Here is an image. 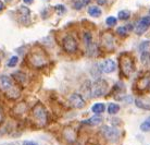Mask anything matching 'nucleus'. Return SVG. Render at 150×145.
<instances>
[{
    "label": "nucleus",
    "instance_id": "nucleus-1",
    "mask_svg": "<svg viewBox=\"0 0 150 145\" xmlns=\"http://www.w3.org/2000/svg\"><path fill=\"white\" fill-rule=\"evenodd\" d=\"M0 89L6 93L10 98H18L20 96V91L13 84L12 80L7 75H0Z\"/></svg>",
    "mask_w": 150,
    "mask_h": 145
},
{
    "label": "nucleus",
    "instance_id": "nucleus-2",
    "mask_svg": "<svg viewBox=\"0 0 150 145\" xmlns=\"http://www.w3.org/2000/svg\"><path fill=\"white\" fill-rule=\"evenodd\" d=\"M120 69L121 73L125 78H129L135 71V62H134L133 56H131L127 52L123 54L120 57Z\"/></svg>",
    "mask_w": 150,
    "mask_h": 145
},
{
    "label": "nucleus",
    "instance_id": "nucleus-3",
    "mask_svg": "<svg viewBox=\"0 0 150 145\" xmlns=\"http://www.w3.org/2000/svg\"><path fill=\"white\" fill-rule=\"evenodd\" d=\"M32 115L34 117L35 121L39 126H46L48 122V112L46 110L45 106L40 103H37L32 109Z\"/></svg>",
    "mask_w": 150,
    "mask_h": 145
},
{
    "label": "nucleus",
    "instance_id": "nucleus-4",
    "mask_svg": "<svg viewBox=\"0 0 150 145\" xmlns=\"http://www.w3.org/2000/svg\"><path fill=\"white\" fill-rule=\"evenodd\" d=\"M28 62H30L32 67L39 69V68L47 66L48 59H47V56L44 54V51H41V50H34L33 52H30V56H28Z\"/></svg>",
    "mask_w": 150,
    "mask_h": 145
},
{
    "label": "nucleus",
    "instance_id": "nucleus-5",
    "mask_svg": "<svg viewBox=\"0 0 150 145\" xmlns=\"http://www.w3.org/2000/svg\"><path fill=\"white\" fill-rule=\"evenodd\" d=\"M108 89V83L107 81L102 80V79H98L94 82V84L91 85V97H101L107 93Z\"/></svg>",
    "mask_w": 150,
    "mask_h": 145
},
{
    "label": "nucleus",
    "instance_id": "nucleus-6",
    "mask_svg": "<svg viewBox=\"0 0 150 145\" xmlns=\"http://www.w3.org/2000/svg\"><path fill=\"white\" fill-rule=\"evenodd\" d=\"M62 45H63V49L69 54H73L77 50V41L71 35H68L63 38Z\"/></svg>",
    "mask_w": 150,
    "mask_h": 145
},
{
    "label": "nucleus",
    "instance_id": "nucleus-7",
    "mask_svg": "<svg viewBox=\"0 0 150 145\" xmlns=\"http://www.w3.org/2000/svg\"><path fill=\"white\" fill-rule=\"evenodd\" d=\"M150 26V16H144L136 23L135 32L137 35H143Z\"/></svg>",
    "mask_w": 150,
    "mask_h": 145
},
{
    "label": "nucleus",
    "instance_id": "nucleus-8",
    "mask_svg": "<svg viewBox=\"0 0 150 145\" xmlns=\"http://www.w3.org/2000/svg\"><path fill=\"white\" fill-rule=\"evenodd\" d=\"M69 103H70V105H71L72 107L76 108V109H82L86 105L83 96L81 94H77V93L72 94L71 96H70V98H69Z\"/></svg>",
    "mask_w": 150,
    "mask_h": 145
},
{
    "label": "nucleus",
    "instance_id": "nucleus-9",
    "mask_svg": "<svg viewBox=\"0 0 150 145\" xmlns=\"http://www.w3.org/2000/svg\"><path fill=\"white\" fill-rule=\"evenodd\" d=\"M101 44L105 49H113L114 47V37L110 32H105L101 35Z\"/></svg>",
    "mask_w": 150,
    "mask_h": 145
},
{
    "label": "nucleus",
    "instance_id": "nucleus-10",
    "mask_svg": "<svg viewBox=\"0 0 150 145\" xmlns=\"http://www.w3.org/2000/svg\"><path fill=\"white\" fill-rule=\"evenodd\" d=\"M136 89H138L139 92H144V91L150 89V73H147L139 79L136 83Z\"/></svg>",
    "mask_w": 150,
    "mask_h": 145
},
{
    "label": "nucleus",
    "instance_id": "nucleus-11",
    "mask_svg": "<svg viewBox=\"0 0 150 145\" xmlns=\"http://www.w3.org/2000/svg\"><path fill=\"white\" fill-rule=\"evenodd\" d=\"M136 107L144 109V110H150V98L148 97H137L135 99Z\"/></svg>",
    "mask_w": 150,
    "mask_h": 145
},
{
    "label": "nucleus",
    "instance_id": "nucleus-12",
    "mask_svg": "<svg viewBox=\"0 0 150 145\" xmlns=\"http://www.w3.org/2000/svg\"><path fill=\"white\" fill-rule=\"evenodd\" d=\"M101 132L105 138L109 139V140H114V138H117V135H119V132H117L116 129L110 128V126H102Z\"/></svg>",
    "mask_w": 150,
    "mask_h": 145
},
{
    "label": "nucleus",
    "instance_id": "nucleus-13",
    "mask_svg": "<svg viewBox=\"0 0 150 145\" xmlns=\"http://www.w3.org/2000/svg\"><path fill=\"white\" fill-rule=\"evenodd\" d=\"M63 136L69 143H74L76 141V131L72 128H65L63 131Z\"/></svg>",
    "mask_w": 150,
    "mask_h": 145
},
{
    "label": "nucleus",
    "instance_id": "nucleus-14",
    "mask_svg": "<svg viewBox=\"0 0 150 145\" xmlns=\"http://www.w3.org/2000/svg\"><path fill=\"white\" fill-rule=\"evenodd\" d=\"M115 67H116L115 62L111 59H107L105 62L101 64L102 71H103L105 73H112L113 71L115 70Z\"/></svg>",
    "mask_w": 150,
    "mask_h": 145
},
{
    "label": "nucleus",
    "instance_id": "nucleus-15",
    "mask_svg": "<svg viewBox=\"0 0 150 145\" xmlns=\"http://www.w3.org/2000/svg\"><path fill=\"white\" fill-rule=\"evenodd\" d=\"M19 13L21 15V19H22V22L24 23H28V20H30V9L25 6H21L19 8Z\"/></svg>",
    "mask_w": 150,
    "mask_h": 145
},
{
    "label": "nucleus",
    "instance_id": "nucleus-16",
    "mask_svg": "<svg viewBox=\"0 0 150 145\" xmlns=\"http://www.w3.org/2000/svg\"><path fill=\"white\" fill-rule=\"evenodd\" d=\"M102 121V118L99 115H96L94 117H91L89 119H87L86 121H84L83 123H86V124H89V126H97V124H100Z\"/></svg>",
    "mask_w": 150,
    "mask_h": 145
},
{
    "label": "nucleus",
    "instance_id": "nucleus-17",
    "mask_svg": "<svg viewBox=\"0 0 150 145\" xmlns=\"http://www.w3.org/2000/svg\"><path fill=\"white\" fill-rule=\"evenodd\" d=\"M102 13L101 9L97 6H91V7L88 8V14L91 15V16H94V18H98V16H100Z\"/></svg>",
    "mask_w": 150,
    "mask_h": 145
},
{
    "label": "nucleus",
    "instance_id": "nucleus-18",
    "mask_svg": "<svg viewBox=\"0 0 150 145\" xmlns=\"http://www.w3.org/2000/svg\"><path fill=\"white\" fill-rule=\"evenodd\" d=\"M133 30V26L132 25H124V26H120V27H117V30H116V33L121 35V36H126L128 33H129V31Z\"/></svg>",
    "mask_w": 150,
    "mask_h": 145
},
{
    "label": "nucleus",
    "instance_id": "nucleus-19",
    "mask_svg": "<svg viewBox=\"0 0 150 145\" xmlns=\"http://www.w3.org/2000/svg\"><path fill=\"white\" fill-rule=\"evenodd\" d=\"M140 61L145 67L150 68V52L149 51H144L140 56Z\"/></svg>",
    "mask_w": 150,
    "mask_h": 145
},
{
    "label": "nucleus",
    "instance_id": "nucleus-20",
    "mask_svg": "<svg viewBox=\"0 0 150 145\" xmlns=\"http://www.w3.org/2000/svg\"><path fill=\"white\" fill-rule=\"evenodd\" d=\"M90 72H91V75H93L94 78H96V79L99 78L100 74H101V72H103V71H102V68H101V64H98V63L94 64V67L91 68Z\"/></svg>",
    "mask_w": 150,
    "mask_h": 145
},
{
    "label": "nucleus",
    "instance_id": "nucleus-21",
    "mask_svg": "<svg viewBox=\"0 0 150 145\" xmlns=\"http://www.w3.org/2000/svg\"><path fill=\"white\" fill-rule=\"evenodd\" d=\"M105 105L102 104V103H97V104H95L93 107H91V111L95 112L96 115H100L102 112L105 111Z\"/></svg>",
    "mask_w": 150,
    "mask_h": 145
},
{
    "label": "nucleus",
    "instance_id": "nucleus-22",
    "mask_svg": "<svg viewBox=\"0 0 150 145\" xmlns=\"http://www.w3.org/2000/svg\"><path fill=\"white\" fill-rule=\"evenodd\" d=\"M90 2V0H74L73 1V8L76 10H81L84 6H86Z\"/></svg>",
    "mask_w": 150,
    "mask_h": 145
},
{
    "label": "nucleus",
    "instance_id": "nucleus-23",
    "mask_svg": "<svg viewBox=\"0 0 150 145\" xmlns=\"http://www.w3.org/2000/svg\"><path fill=\"white\" fill-rule=\"evenodd\" d=\"M119 111H120V106L119 105L115 104V103L109 104V106H108V112H109L110 115H115Z\"/></svg>",
    "mask_w": 150,
    "mask_h": 145
},
{
    "label": "nucleus",
    "instance_id": "nucleus-24",
    "mask_svg": "<svg viewBox=\"0 0 150 145\" xmlns=\"http://www.w3.org/2000/svg\"><path fill=\"white\" fill-rule=\"evenodd\" d=\"M117 18L119 20H122V21H126L131 18V12L128 10H121L119 13H117Z\"/></svg>",
    "mask_w": 150,
    "mask_h": 145
},
{
    "label": "nucleus",
    "instance_id": "nucleus-25",
    "mask_svg": "<svg viewBox=\"0 0 150 145\" xmlns=\"http://www.w3.org/2000/svg\"><path fill=\"white\" fill-rule=\"evenodd\" d=\"M13 76H14L15 81H18L20 84L24 83V82H25V80H26V75H25V73H23V72H21V71H19V72H15Z\"/></svg>",
    "mask_w": 150,
    "mask_h": 145
},
{
    "label": "nucleus",
    "instance_id": "nucleus-26",
    "mask_svg": "<svg viewBox=\"0 0 150 145\" xmlns=\"http://www.w3.org/2000/svg\"><path fill=\"white\" fill-rule=\"evenodd\" d=\"M140 130L143 132H149L150 131V117L140 124Z\"/></svg>",
    "mask_w": 150,
    "mask_h": 145
},
{
    "label": "nucleus",
    "instance_id": "nucleus-27",
    "mask_svg": "<svg viewBox=\"0 0 150 145\" xmlns=\"http://www.w3.org/2000/svg\"><path fill=\"white\" fill-rule=\"evenodd\" d=\"M87 54H88L89 56H95V55L97 54V46H96L94 43L87 46Z\"/></svg>",
    "mask_w": 150,
    "mask_h": 145
},
{
    "label": "nucleus",
    "instance_id": "nucleus-28",
    "mask_svg": "<svg viewBox=\"0 0 150 145\" xmlns=\"http://www.w3.org/2000/svg\"><path fill=\"white\" fill-rule=\"evenodd\" d=\"M18 61H19V58H18L16 56L11 57L10 60H9V62H8V67H10V68L15 67V66L18 64Z\"/></svg>",
    "mask_w": 150,
    "mask_h": 145
},
{
    "label": "nucleus",
    "instance_id": "nucleus-29",
    "mask_svg": "<svg viewBox=\"0 0 150 145\" xmlns=\"http://www.w3.org/2000/svg\"><path fill=\"white\" fill-rule=\"evenodd\" d=\"M84 41H85V44H86L87 46L90 44H93V36H91V34L90 33L84 34Z\"/></svg>",
    "mask_w": 150,
    "mask_h": 145
},
{
    "label": "nucleus",
    "instance_id": "nucleus-30",
    "mask_svg": "<svg viewBox=\"0 0 150 145\" xmlns=\"http://www.w3.org/2000/svg\"><path fill=\"white\" fill-rule=\"evenodd\" d=\"M149 45H150L149 41H144L143 43H142V44L139 45V51H142V52L146 51L147 49H148V47H149Z\"/></svg>",
    "mask_w": 150,
    "mask_h": 145
},
{
    "label": "nucleus",
    "instance_id": "nucleus-31",
    "mask_svg": "<svg viewBox=\"0 0 150 145\" xmlns=\"http://www.w3.org/2000/svg\"><path fill=\"white\" fill-rule=\"evenodd\" d=\"M105 23L109 26H114L116 24V19L114 16H109V18H107V20H105Z\"/></svg>",
    "mask_w": 150,
    "mask_h": 145
},
{
    "label": "nucleus",
    "instance_id": "nucleus-32",
    "mask_svg": "<svg viewBox=\"0 0 150 145\" xmlns=\"http://www.w3.org/2000/svg\"><path fill=\"white\" fill-rule=\"evenodd\" d=\"M54 9H56V11L58 12L59 14H63L64 12L67 11V10H65V7L62 6V4H57L56 7H54Z\"/></svg>",
    "mask_w": 150,
    "mask_h": 145
},
{
    "label": "nucleus",
    "instance_id": "nucleus-33",
    "mask_svg": "<svg viewBox=\"0 0 150 145\" xmlns=\"http://www.w3.org/2000/svg\"><path fill=\"white\" fill-rule=\"evenodd\" d=\"M4 109L2 107L0 106V123L4 122Z\"/></svg>",
    "mask_w": 150,
    "mask_h": 145
},
{
    "label": "nucleus",
    "instance_id": "nucleus-34",
    "mask_svg": "<svg viewBox=\"0 0 150 145\" xmlns=\"http://www.w3.org/2000/svg\"><path fill=\"white\" fill-rule=\"evenodd\" d=\"M22 145H38V144L37 143H35V142H32V141H24Z\"/></svg>",
    "mask_w": 150,
    "mask_h": 145
},
{
    "label": "nucleus",
    "instance_id": "nucleus-35",
    "mask_svg": "<svg viewBox=\"0 0 150 145\" xmlns=\"http://www.w3.org/2000/svg\"><path fill=\"white\" fill-rule=\"evenodd\" d=\"M23 1L27 4H33V2H34V0H23Z\"/></svg>",
    "mask_w": 150,
    "mask_h": 145
},
{
    "label": "nucleus",
    "instance_id": "nucleus-36",
    "mask_svg": "<svg viewBox=\"0 0 150 145\" xmlns=\"http://www.w3.org/2000/svg\"><path fill=\"white\" fill-rule=\"evenodd\" d=\"M4 4H2V2H1V1H0V12L2 11V10H4Z\"/></svg>",
    "mask_w": 150,
    "mask_h": 145
},
{
    "label": "nucleus",
    "instance_id": "nucleus-37",
    "mask_svg": "<svg viewBox=\"0 0 150 145\" xmlns=\"http://www.w3.org/2000/svg\"><path fill=\"white\" fill-rule=\"evenodd\" d=\"M97 1H98V4H105V0H97Z\"/></svg>",
    "mask_w": 150,
    "mask_h": 145
}]
</instances>
